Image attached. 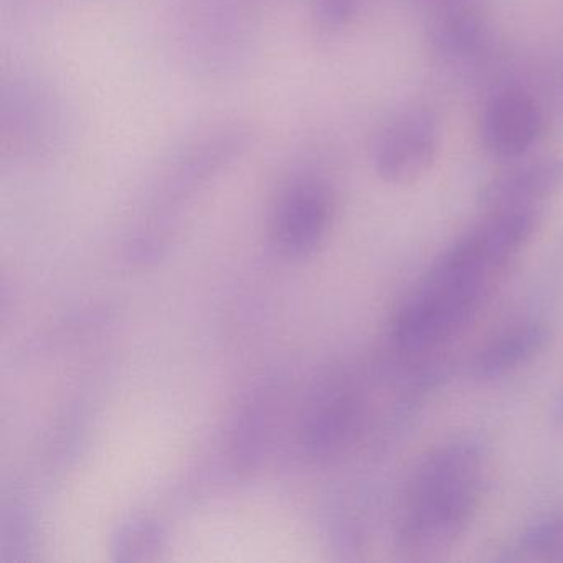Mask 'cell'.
I'll return each instance as SVG.
<instances>
[{
  "label": "cell",
  "mask_w": 563,
  "mask_h": 563,
  "mask_svg": "<svg viewBox=\"0 0 563 563\" xmlns=\"http://www.w3.org/2000/svg\"><path fill=\"white\" fill-rule=\"evenodd\" d=\"M486 453L473 438L434 448L411 473L395 529V550L407 562H431L450 552L479 506Z\"/></svg>",
  "instance_id": "1"
},
{
  "label": "cell",
  "mask_w": 563,
  "mask_h": 563,
  "mask_svg": "<svg viewBox=\"0 0 563 563\" xmlns=\"http://www.w3.org/2000/svg\"><path fill=\"white\" fill-rule=\"evenodd\" d=\"M497 278L444 250L395 316V344L424 352L450 341L477 314Z\"/></svg>",
  "instance_id": "2"
},
{
  "label": "cell",
  "mask_w": 563,
  "mask_h": 563,
  "mask_svg": "<svg viewBox=\"0 0 563 563\" xmlns=\"http://www.w3.org/2000/svg\"><path fill=\"white\" fill-rule=\"evenodd\" d=\"M60 130V111L51 91L25 81L2 90L0 144L4 154H45Z\"/></svg>",
  "instance_id": "3"
},
{
  "label": "cell",
  "mask_w": 563,
  "mask_h": 563,
  "mask_svg": "<svg viewBox=\"0 0 563 563\" xmlns=\"http://www.w3.org/2000/svg\"><path fill=\"white\" fill-rule=\"evenodd\" d=\"M440 131L428 111L401 114L385 128L375 146L378 177L394 186L418 183L437 159Z\"/></svg>",
  "instance_id": "4"
},
{
  "label": "cell",
  "mask_w": 563,
  "mask_h": 563,
  "mask_svg": "<svg viewBox=\"0 0 563 563\" xmlns=\"http://www.w3.org/2000/svg\"><path fill=\"white\" fill-rule=\"evenodd\" d=\"M332 206L331 192L321 180L292 183L279 197L273 212L275 245L292 258L314 252L331 225Z\"/></svg>",
  "instance_id": "5"
},
{
  "label": "cell",
  "mask_w": 563,
  "mask_h": 563,
  "mask_svg": "<svg viewBox=\"0 0 563 563\" xmlns=\"http://www.w3.org/2000/svg\"><path fill=\"white\" fill-rule=\"evenodd\" d=\"M545 126L539 101L519 88L490 98L481 120L484 146L499 159H517L539 141Z\"/></svg>",
  "instance_id": "6"
},
{
  "label": "cell",
  "mask_w": 563,
  "mask_h": 563,
  "mask_svg": "<svg viewBox=\"0 0 563 563\" xmlns=\"http://www.w3.org/2000/svg\"><path fill=\"white\" fill-rule=\"evenodd\" d=\"M562 192L563 156H550L497 174L484 184L479 200L489 212L539 209Z\"/></svg>",
  "instance_id": "7"
},
{
  "label": "cell",
  "mask_w": 563,
  "mask_h": 563,
  "mask_svg": "<svg viewBox=\"0 0 563 563\" xmlns=\"http://www.w3.org/2000/svg\"><path fill=\"white\" fill-rule=\"evenodd\" d=\"M550 342V329L530 321L514 325L484 345L473 361L471 375L477 380H496L539 357Z\"/></svg>",
  "instance_id": "8"
},
{
  "label": "cell",
  "mask_w": 563,
  "mask_h": 563,
  "mask_svg": "<svg viewBox=\"0 0 563 563\" xmlns=\"http://www.w3.org/2000/svg\"><path fill=\"white\" fill-rule=\"evenodd\" d=\"M431 41L446 60L467 62L477 57L486 45V29L473 11L453 9L437 19Z\"/></svg>",
  "instance_id": "9"
},
{
  "label": "cell",
  "mask_w": 563,
  "mask_h": 563,
  "mask_svg": "<svg viewBox=\"0 0 563 563\" xmlns=\"http://www.w3.org/2000/svg\"><path fill=\"white\" fill-rule=\"evenodd\" d=\"M509 560L563 562V512L527 529Z\"/></svg>",
  "instance_id": "10"
},
{
  "label": "cell",
  "mask_w": 563,
  "mask_h": 563,
  "mask_svg": "<svg viewBox=\"0 0 563 563\" xmlns=\"http://www.w3.org/2000/svg\"><path fill=\"white\" fill-rule=\"evenodd\" d=\"M358 0H316L312 21L321 34L332 35L347 27L357 11Z\"/></svg>",
  "instance_id": "11"
},
{
  "label": "cell",
  "mask_w": 563,
  "mask_h": 563,
  "mask_svg": "<svg viewBox=\"0 0 563 563\" xmlns=\"http://www.w3.org/2000/svg\"><path fill=\"white\" fill-rule=\"evenodd\" d=\"M553 421H555L556 427L563 431V395L560 397V400L556 401L555 408H553Z\"/></svg>",
  "instance_id": "12"
}]
</instances>
